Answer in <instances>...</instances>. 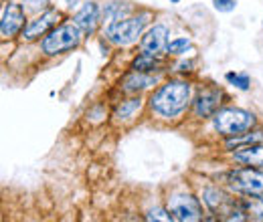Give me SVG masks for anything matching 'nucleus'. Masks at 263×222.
Here are the masks:
<instances>
[{
    "mask_svg": "<svg viewBox=\"0 0 263 222\" xmlns=\"http://www.w3.org/2000/svg\"><path fill=\"white\" fill-rule=\"evenodd\" d=\"M191 95V87L184 81H170L162 85L150 99L152 109L162 117H176L184 111Z\"/></svg>",
    "mask_w": 263,
    "mask_h": 222,
    "instance_id": "f257e3e1",
    "label": "nucleus"
},
{
    "mask_svg": "<svg viewBox=\"0 0 263 222\" xmlns=\"http://www.w3.org/2000/svg\"><path fill=\"white\" fill-rule=\"evenodd\" d=\"M255 124L253 113L237 107H227L215 113V127L223 135H243L247 129Z\"/></svg>",
    "mask_w": 263,
    "mask_h": 222,
    "instance_id": "f03ea898",
    "label": "nucleus"
},
{
    "mask_svg": "<svg viewBox=\"0 0 263 222\" xmlns=\"http://www.w3.org/2000/svg\"><path fill=\"white\" fill-rule=\"evenodd\" d=\"M79 41H81V29L75 23L73 25H61L59 29H53L45 36L43 51L47 55H59V53L75 49L79 45Z\"/></svg>",
    "mask_w": 263,
    "mask_h": 222,
    "instance_id": "7ed1b4c3",
    "label": "nucleus"
},
{
    "mask_svg": "<svg viewBox=\"0 0 263 222\" xmlns=\"http://www.w3.org/2000/svg\"><path fill=\"white\" fill-rule=\"evenodd\" d=\"M204 204L217 216L221 214V218H225V220H237V222L247 220L245 210L241 208V204L235 202L229 194H225V192L219 190V188H206L204 190Z\"/></svg>",
    "mask_w": 263,
    "mask_h": 222,
    "instance_id": "20e7f679",
    "label": "nucleus"
},
{
    "mask_svg": "<svg viewBox=\"0 0 263 222\" xmlns=\"http://www.w3.org/2000/svg\"><path fill=\"white\" fill-rule=\"evenodd\" d=\"M148 23V14H140V16H134V18H126V21H118V23H111L107 27V38L114 43V45H130L134 43Z\"/></svg>",
    "mask_w": 263,
    "mask_h": 222,
    "instance_id": "39448f33",
    "label": "nucleus"
},
{
    "mask_svg": "<svg viewBox=\"0 0 263 222\" xmlns=\"http://www.w3.org/2000/svg\"><path fill=\"white\" fill-rule=\"evenodd\" d=\"M229 186L241 194H263V172L253 168H241L229 174Z\"/></svg>",
    "mask_w": 263,
    "mask_h": 222,
    "instance_id": "423d86ee",
    "label": "nucleus"
},
{
    "mask_svg": "<svg viewBox=\"0 0 263 222\" xmlns=\"http://www.w3.org/2000/svg\"><path fill=\"white\" fill-rule=\"evenodd\" d=\"M168 210L174 216V220L191 222V220H200L202 218V206L195 196L191 194H178L172 196L168 200Z\"/></svg>",
    "mask_w": 263,
    "mask_h": 222,
    "instance_id": "0eeeda50",
    "label": "nucleus"
},
{
    "mask_svg": "<svg viewBox=\"0 0 263 222\" xmlns=\"http://www.w3.org/2000/svg\"><path fill=\"white\" fill-rule=\"evenodd\" d=\"M142 51L148 55H160L162 51H168V29L164 25H156L154 29L146 32V36L140 43Z\"/></svg>",
    "mask_w": 263,
    "mask_h": 222,
    "instance_id": "6e6552de",
    "label": "nucleus"
},
{
    "mask_svg": "<svg viewBox=\"0 0 263 222\" xmlns=\"http://www.w3.org/2000/svg\"><path fill=\"white\" fill-rule=\"evenodd\" d=\"M23 25H25L23 6L10 2V4L4 8V12H2V23H0V32H2V36H14L16 32L23 29Z\"/></svg>",
    "mask_w": 263,
    "mask_h": 222,
    "instance_id": "1a4fd4ad",
    "label": "nucleus"
},
{
    "mask_svg": "<svg viewBox=\"0 0 263 222\" xmlns=\"http://www.w3.org/2000/svg\"><path fill=\"white\" fill-rule=\"evenodd\" d=\"M61 18V12L59 10H47L43 16H39V18H34V21H31L27 27H25V31H23V34H25V38H29V41H33V38H36V36H41L43 32H47L57 21Z\"/></svg>",
    "mask_w": 263,
    "mask_h": 222,
    "instance_id": "9d476101",
    "label": "nucleus"
},
{
    "mask_svg": "<svg viewBox=\"0 0 263 222\" xmlns=\"http://www.w3.org/2000/svg\"><path fill=\"white\" fill-rule=\"evenodd\" d=\"M98 16H99V8L96 2H85L83 8L75 14V25L81 29L83 32H93L96 31V25H98Z\"/></svg>",
    "mask_w": 263,
    "mask_h": 222,
    "instance_id": "9b49d317",
    "label": "nucleus"
},
{
    "mask_svg": "<svg viewBox=\"0 0 263 222\" xmlns=\"http://www.w3.org/2000/svg\"><path fill=\"white\" fill-rule=\"evenodd\" d=\"M219 97H221V93L217 89H204V91H200V95L195 101V113H197V117H209V115H213L215 109H217V105H219Z\"/></svg>",
    "mask_w": 263,
    "mask_h": 222,
    "instance_id": "f8f14e48",
    "label": "nucleus"
},
{
    "mask_svg": "<svg viewBox=\"0 0 263 222\" xmlns=\"http://www.w3.org/2000/svg\"><path fill=\"white\" fill-rule=\"evenodd\" d=\"M235 159L247 164V166H263V146H243V148H237L233 152Z\"/></svg>",
    "mask_w": 263,
    "mask_h": 222,
    "instance_id": "ddd939ff",
    "label": "nucleus"
},
{
    "mask_svg": "<svg viewBox=\"0 0 263 222\" xmlns=\"http://www.w3.org/2000/svg\"><path fill=\"white\" fill-rule=\"evenodd\" d=\"M241 208L245 210V216L251 220H263V198L259 194H245L239 200Z\"/></svg>",
    "mask_w": 263,
    "mask_h": 222,
    "instance_id": "4468645a",
    "label": "nucleus"
},
{
    "mask_svg": "<svg viewBox=\"0 0 263 222\" xmlns=\"http://www.w3.org/2000/svg\"><path fill=\"white\" fill-rule=\"evenodd\" d=\"M152 83H154V79L144 77L142 71H134V73H130V75L124 79V91L134 93V91L144 89V87H148V85H152Z\"/></svg>",
    "mask_w": 263,
    "mask_h": 222,
    "instance_id": "2eb2a0df",
    "label": "nucleus"
},
{
    "mask_svg": "<svg viewBox=\"0 0 263 222\" xmlns=\"http://www.w3.org/2000/svg\"><path fill=\"white\" fill-rule=\"evenodd\" d=\"M140 105H142L140 97H138V99H128V101H122V103L116 107L114 117H118V119H130L132 115H134V113L140 109Z\"/></svg>",
    "mask_w": 263,
    "mask_h": 222,
    "instance_id": "dca6fc26",
    "label": "nucleus"
},
{
    "mask_svg": "<svg viewBox=\"0 0 263 222\" xmlns=\"http://www.w3.org/2000/svg\"><path fill=\"white\" fill-rule=\"evenodd\" d=\"M263 139V131H255L251 135H235V139L227 142V148H239V146H249V144H255V142H261Z\"/></svg>",
    "mask_w": 263,
    "mask_h": 222,
    "instance_id": "f3484780",
    "label": "nucleus"
},
{
    "mask_svg": "<svg viewBox=\"0 0 263 222\" xmlns=\"http://www.w3.org/2000/svg\"><path fill=\"white\" fill-rule=\"evenodd\" d=\"M154 65H156V59H154V55H148V53H142L140 57H136L134 59V71H150V69H154Z\"/></svg>",
    "mask_w": 263,
    "mask_h": 222,
    "instance_id": "a211bd4d",
    "label": "nucleus"
},
{
    "mask_svg": "<svg viewBox=\"0 0 263 222\" xmlns=\"http://www.w3.org/2000/svg\"><path fill=\"white\" fill-rule=\"evenodd\" d=\"M227 81H229L231 85H235V87L243 89V91H247V89H249V77H247V75H239V73H227Z\"/></svg>",
    "mask_w": 263,
    "mask_h": 222,
    "instance_id": "6ab92c4d",
    "label": "nucleus"
},
{
    "mask_svg": "<svg viewBox=\"0 0 263 222\" xmlns=\"http://www.w3.org/2000/svg\"><path fill=\"white\" fill-rule=\"evenodd\" d=\"M191 47V41L189 38H176L168 45V53L172 55H180V53H186V49Z\"/></svg>",
    "mask_w": 263,
    "mask_h": 222,
    "instance_id": "aec40b11",
    "label": "nucleus"
},
{
    "mask_svg": "<svg viewBox=\"0 0 263 222\" xmlns=\"http://www.w3.org/2000/svg\"><path fill=\"white\" fill-rule=\"evenodd\" d=\"M146 218H148V220H164V222L174 220V216L170 214V210L166 212V210H162V208H156V210H152V212H150Z\"/></svg>",
    "mask_w": 263,
    "mask_h": 222,
    "instance_id": "412c9836",
    "label": "nucleus"
},
{
    "mask_svg": "<svg viewBox=\"0 0 263 222\" xmlns=\"http://www.w3.org/2000/svg\"><path fill=\"white\" fill-rule=\"evenodd\" d=\"M213 4H215V8H217L219 12H231V10L235 8L237 0H213Z\"/></svg>",
    "mask_w": 263,
    "mask_h": 222,
    "instance_id": "4be33fe9",
    "label": "nucleus"
},
{
    "mask_svg": "<svg viewBox=\"0 0 263 222\" xmlns=\"http://www.w3.org/2000/svg\"><path fill=\"white\" fill-rule=\"evenodd\" d=\"M31 10H43L49 6V0H23Z\"/></svg>",
    "mask_w": 263,
    "mask_h": 222,
    "instance_id": "5701e85b",
    "label": "nucleus"
},
{
    "mask_svg": "<svg viewBox=\"0 0 263 222\" xmlns=\"http://www.w3.org/2000/svg\"><path fill=\"white\" fill-rule=\"evenodd\" d=\"M170 2H180V0H170Z\"/></svg>",
    "mask_w": 263,
    "mask_h": 222,
    "instance_id": "b1692460",
    "label": "nucleus"
}]
</instances>
